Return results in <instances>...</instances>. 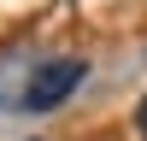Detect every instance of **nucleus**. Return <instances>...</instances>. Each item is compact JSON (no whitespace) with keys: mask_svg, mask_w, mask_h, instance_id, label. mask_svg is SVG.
Listing matches in <instances>:
<instances>
[{"mask_svg":"<svg viewBox=\"0 0 147 141\" xmlns=\"http://www.w3.org/2000/svg\"><path fill=\"white\" fill-rule=\"evenodd\" d=\"M82 70H88L82 59H47V65H35L30 82H24V106H30V112H53V106L82 82Z\"/></svg>","mask_w":147,"mask_h":141,"instance_id":"obj_1","label":"nucleus"},{"mask_svg":"<svg viewBox=\"0 0 147 141\" xmlns=\"http://www.w3.org/2000/svg\"><path fill=\"white\" fill-rule=\"evenodd\" d=\"M136 129L147 135V94H141V106H136Z\"/></svg>","mask_w":147,"mask_h":141,"instance_id":"obj_2","label":"nucleus"}]
</instances>
